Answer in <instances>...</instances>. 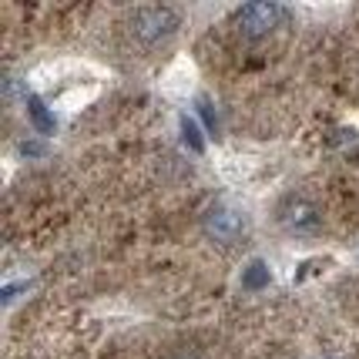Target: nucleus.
<instances>
[{
    "instance_id": "nucleus-5",
    "label": "nucleus",
    "mask_w": 359,
    "mask_h": 359,
    "mask_svg": "<svg viewBox=\"0 0 359 359\" xmlns=\"http://www.w3.org/2000/svg\"><path fill=\"white\" fill-rule=\"evenodd\" d=\"M269 282H272V272L262 259H252L249 266L242 269V289H249V292H259V289H266Z\"/></svg>"
},
{
    "instance_id": "nucleus-7",
    "label": "nucleus",
    "mask_w": 359,
    "mask_h": 359,
    "mask_svg": "<svg viewBox=\"0 0 359 359\" xmlns=\"http://www.w3.org/2000/svg\"><path fill=\"white\" fill-rule=\"evenodd\" d=\"M182 138H185V144L191 148V151H198V155L205 151L202 131H198V125H195V118H182Z\"/></svg>"
},
{
    "instance_id": "nucleus-8",
    "label": "nucleus",
    "mask_w": 359,
    "mask_h": 359,
    "mask_svg": "<svg viewBox=\"0 0 359 359\" xmlns=\"http://www.w3.org/2000/svg\"><path fill=\"white\" fill-rule=\"evenodd\" d=\"M198 111H202V118H205V125H208V131H219V118H215L212 104H208V101H198Z\"/></svg>"
},
{
    "instance_id": "nucleus-1",
    "label": "nucleus",
    "mask_w": 359,
    "mask_h": 359,
    "mask_svg": "<svg viewBox=\"0 0 359 359\" xmlns=\"http://www.w3.org/2000/svg\"><path fill=\"white\" fill-rule=\"evenodd\" d=\"M178 24H182V17L175 14L172 7H138L131 14V20H128L131 37L144 47H155L161 41H168L178 31Z\"/></svg>"
},
{
    "instance_id": "nucleus-4",
    "label": "nucleus",
    "mask_w": 359,
    "mask_h": 359,
    "mask_svg": "<svg viewBox=\"0 0 359 359\" xmlns=\"http://www.w3.org/2000/svg\"><path fill=\"white\" fill-rule=\"evenodd\" d=\"M279 222H282V229L292 235H316L323 229L319 208H316L309 198H296V195L279 205Z\"/></svg>"
},
{
    "instance_id": "nucleus-3",
    "label": "nucleus",
    "mask_w": 359,
    "mask_h": 359,
    "mask_svg": "<svg viewBox=\"0 0 359 359\" xmlns=\"http://www.w3.org/2000/svg\"><path fill=\"white\" fill-rule=\"evenodd\" d=\"M282 20H285V7H282V4H245V7L235 14L238 34H245L249 41L269 37Z\"/></svg>"
},
{
    "instance_id": "nucleus-2",
    "label": "nucleus",
    "mask_w": 359,
    "mask_h": 359,
    "mask_svg": "<svg viewBox=\"0 0 359 359\" xmlns=\"http://www.w3.org/2000/svg\"><path fill=\"white\" fill-rule=\"evenodd\" d=\"M202 232L212 242H219V245H235L242 235L249 232V222H245L242 212H235L229 205H212L202 215Z\"/></svg>"
},
{
    "instance_id": "nucleus-6",
    "label": "nucleus",
    "mask_w": 359,
    "mask_h": 359,
    "mask_svg": "<svg viewBox=\"0 0 359 359\" xmlns=\"http://www.w3.org/2000/svg\"><path fill=\"white\" fill-rule=\"evenodd\" d=\"M27 114H31L34 128H37L41 135H50V131H54V114L44 108V101H41L37 94H31V97H27Z\"/></svg>"
}]
</instances>
